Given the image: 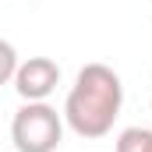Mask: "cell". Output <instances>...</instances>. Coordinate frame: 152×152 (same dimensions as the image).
<instances>
[{"label": "cell", "mask_w": 152, "mask_h": 152, "mask_svg": "<svg viewBox=\"0 0 152 152\" xmlns=\"http://www.w3.org/2000/svg\"><path fill=\"white\" fill-rule=\"evenodd\" d=\"M124 106L120 75L106 64H85L64 103V120L78 138H103L113 131V120Z\"/></svg>", "instance_id": "obj_1"}, {"label": "cell", "mask_w": 152, "mask_h": 152, "mask_svg": "<svg viewBox=\"0 0 152 152\" xmlns=\"http://www.w3.org/2000/svg\"><path fill=\"white\" fill-rule=\"evenodd\" d=\"M60 138H64V120L46 99L25 103L11 120V142L18 152H57Z\"/></svg>", "instance_id": "obj_2"}, {"label": "cell", "mask_w": 152, "mask_h": 152, "mask_svg": "<svg viewBox=\"0 0 152 152\" xmlns=\"http://www.w3.org/2000/svg\"><path fill=\"white\" fill-rule=\"evenodd\" d=\"M57 81H60V67L50 57H28L14 71V88L25 103H42L57 88Z\"/></svg>", "instance_id": "obj_3"}, {"label": "cell", "mask_w": 152, "mask_h": 152, "mask_svg": "<svg viewBox=\"0 0 152 152\" xmlns=\"http://www.w3.org/2000/svg\"><path fill=\"white\" fill-rule=\"evenodd\" d=\"M117 152H152V131L149 127H124L117 138Z\"/></svg>", "instance_id": "obj_4"}, {"label": "cell", "mask_w": 152, "mask_h": 152, "mask_svg": "<svg viewBox=\"0 0 152 152\" xmlns=\"http://www.w3.org/2000/svg\"><path fill=\"white\" fill-rule=\"evenodd\" d=\"M18 53H14V46L7 42V39H0V85H7V81H14V71H18Z\"/></svg>", "instance_id": "obj_5"}]
</instances>
